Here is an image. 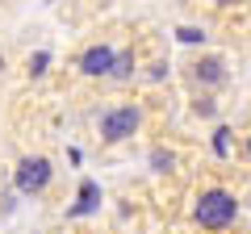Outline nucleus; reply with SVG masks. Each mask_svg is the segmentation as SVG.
<instances>
[{
    "label": "nucleus",
    "mask_w": 251,
    "mask_h": 234,
    "mask_svg": "<svg viewBox=\"0 0 251 234\" xmlns=\"http://www.w3.org/2000/svg\"><path fill=\"white\" fill-rule=\"evenodd\" d=\"M234 217H239V197L226 188H205L197 201H193V222L201 230H230Z\"/></svg>",
    "instance_id": "f257e3e1"
},
{
    "label": "nucleus",
    "mask_w": 251,
    "mask_h": 234,
    "mask_svg": "<svg viewBox=\"0 0 251 234\" xmlns=\"http://www.w3.org/2000/svg\"><path fill=\"white\" fill-rule=\"evenodd\" d=\"M138 126H143V109L138 105H117L100 117V138L105 142H126L130 134H138Z\"/></svg>",
    "instance_id": "f03ea898"
},
{
    "label": "nucleus",
    "mask_w": 251,
    "mask_h": 234,
    "mask_svg": "<svg viewBox=\"0 0 251 234\" xmlns=\"http://www.w3.org/2000/svg\"><path fill=\"white\" fill-rule=\"evenodd\" d=\"M46 184H50V159H42V155L21 159V167H17V192L34 197V192H42Z\"/></svg>",
    "instance_id": "7ed1b4c3"
},
{
    "label": "nucleus",
    "mask_w": 251,
    "mask_h": 234,
    "mask_svg": "<svg viewBox=\"0 0 251 234\" xmlns=\"http://www.w3.org/2000/svg\"><path fill=\"white\" fill-rule=\"evenodd\" d=\"M113 46H92V50H84L80 59V71L84 75H109V67H113Z\"/></svg>",
    "instance_id": "20e7f679"
},
{
    "label": "nucleus",
    "mask_w": 251,
    "mask_h": 234,
    "mask_svg": "<svg viewBox=\"0 0 251 234\" xmlns=\"http://www.w3.org/2000/svg\"><path fill=\"white\" fill-rule=\"evenodd\" d=\"M193 80H197V84H205V88H218V84L226 80L222 59H201V63H193Z\"/></svg>",
    "instance_id": "39448f33"
},
{
    "label": "nucleus",
    "mask_w": 251,
    "mask_h": 234,
    "mask_svg": "<svg viewBox=\"0 0 251 234\" xmlns=\"http://www.w3.org/2000/svg\"><path fill=\"white\" fill-rule=\"evenodd\" d=\"M130 71H134V50H126V54H113L109 80H130Z\"/></svg>",
    "instance_id": "423d86ee"
},
{
    "label": "nucleus",
    "mask_w": 251,
    "mask_h": 234,
    "mask_svg": "<svg viewBox=\"0 0 251 234\" xmlns=\"http://www.w3.org/2000/svg\"><path fill=\"white\" fill-rule=\"evenodd\" d=\"M151 167H155V171H172V167H176V155L159 146V151H151Z\"/></svg>",
    "instance_id": "0eeeda50"
},
{
    "label": "nucleus",
    "mask_w": 251,
    "mask_h": 234,
    "mask_svg": "<svg viewBox=\"0 0 251 234\" xmlns=\"http://www.w3.org/2000/svg\"><path fill=\"white\" fill-rule=\"evenodd\" d=\"M214 151L218 155H230V130H214Z\"/></svg>",
    "instance_id": "6e6552de"
},
{
    "label": "nucleus",
    "mask_w": 251,
    "mask_h": 234,
    "mask_svg": "<svg viewBox=\"0 0 251 234\" xmlns=\"http://www.w3.org/2000/svg\"><path fill=\"white\" fill-rule=\"evenodd\" d=\"M29 71H34V75L46 71V54H34V59H29Z\"/></svg>",
    "instance_id": "1a4fd4ad"
},
{
    "label": "nucleus",
    "mask_w": 251,
    "mask_h": 234,
    "mask_svg": "<svg viewBox=\"0 0 251 234\" xmlns=\"http://www.w3.org/2000/svg\"><path fill=\"white\" fill-rule=\"evenodd\" d=\"M180 38H184V42H201L205 34H201V29H180Z\"/></svg>",
    "instance_id": "9d476101"
},
{
    "label": "nucleus",
    "mask_w": 251,
    "mask_h": 234,
    "mask_svg": "<svg viewBox=\"0 0 251 234\" xmlns=\"http://www.w3.org/2000/svg\"><path fill=\"white\" fill-rule=\"evenodd\" d=\"M209 4H218V9H226V4H239V0H209Z\"/></svg>",
    "instance_id": "9b49d317"
},
{
    "label": "nucleus",
    "mask_w": 251,
    "mask_h": 234,
    "mask_svg": "<svg viewBox=\"0 0 251 234\" xmlns=\"http://www.w3.org/2000/svg\"><path fill=\"white\" fill-rule=\"evenodd\" d=\"M247 159H251V138H247Z\"/></svg>",
    "instance_id": "f8f14e48"
}]
</instances>
